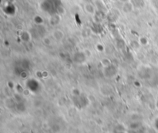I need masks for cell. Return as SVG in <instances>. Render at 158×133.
<instances>
[{"label":"cell","mask_w":158,"mask_h":133,"mask_svg":"<svg viewBox=\"0 0 158 133\" xmlns=\"http://www.w3.org/2000/svg\"><path fill=\"white\" fill-rule=\"evenodd\" d=\"M85 10L89 14H94L95 12V9H94V6L90 3H87V4L85 5Z\"/></svg>","instance_id":"obj_1"}]
</instances>
